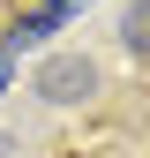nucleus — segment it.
<instances>
[{"mask_svg": "<svg viewBox=\"0 0 150 158\" xmlns=\"http://www.w3.org/2000/svg\"><path fill=\"white\" fill-rule=\"evenodd\" d=\"M120 38H128V53H143V60H150V0H135V8L120 15Z\"/></svg>", "mask_w": 150, "mask_h": 158, "instance_id": "nucleus-2", "label": "nucleus"}, {"mask_svg": "<svg viewBox=\"0 0 150 158\" xmlns=\"http://www.w3.org/2000/svg\"><path fill=\"white\" fill-rule=\"evenodd\" d=\"M98 90V68L83 60V53H53L45 68H38V98H53V106H75V98Z\"/></svg>", "mask_w": 150, "mask_h": 158, "instance_id": "nucleus-1", "label": "nucleus"}, {"mask_svg": "<svg viewBox=\"0 0 150 158\" xmlns=\"http://www.w3.org/2000/svg\"><path fill=\"white\" fill-rule=\"evenodd\" d=\"M0 83H8V53H0Z\"/></svg>", "mask_w": 150, "mask_h": 158, "instance_id": "nucleus-3", "label": "nucleus"}]
</instances>
